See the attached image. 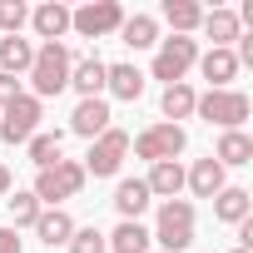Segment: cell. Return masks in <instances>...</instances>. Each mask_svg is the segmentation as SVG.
<instances>
[{"label":"cell","mask_w":253,"mask_h":253,"mask_svg":"<svg viewBox=\"0 0 253 253\" xmlns=\"http://www.w3.org/2000/svg\"><path fill=\"white\" fill-rule=\"evenodd\" d=\"M199 70H204L209 89H233V80H238V60H233V50H209V55H199Z\"/></svg>","instance_id":"obj_19"},{"label":"cell","mask_w":253,"mask_h":253,"mask_svg":"<svg viewBox=\"0 0 253 253\" xmlns=\"http://www.w3.org/2000/svg\"><path fill=\"white\" fill-rule=\"evenodd\" d=\"M25 20H30V5H25V0H0V30H5V35H20Z\"/></svg>","instance_id":"obj_29"},{"label":"cell","mask_w":253,"mask_h":253,"mask_svg":"<svg viewBox=\"0 0 253 253\" xmlns=\"http://www.w3.org/2000/svg\"><path fill=\"white\" fill-rule=\"evenodd\" d=\"M248 213H253V194H248V189L228 184V189L213 194V218H218V223H233V228H238Z\"/></svg>","instance_id":"obj_18"},{"label":"cell","mask_w":253,"mask_h":253,"mask_svg":"<svg viewBox=\"0 0 253 253\" xmlns=\"http://www.w3.org/2000/svg\"><path fill=\"white\" fill-rule=\"evenodd\" d=\"M70 65H75V50L60 40V45H35V60H30V94L45 104L55 99L60 89H70Z\"/></svg>","instance_id":"obj_1"},{"label":"cell","mask_w":253,"mask_h":253,"mask_svg":"<svg viewBox=\"0 0 253 253\" xmlns=\"http://www.w3.org/2000/svg\"><path fill=\"white\" fill-rule=\"evenodd\" d=\"M0 253H20V233L15 228H0Z\"/></svg>","instance_id":"obj_32"},{"label":"cell","mask_w":253,"mask_h":253,"mask_svg":"<svg viewBox=\"0 0 253 253\" xmlns=\"http://www.w3.org/2000/svg\"><path fill=\"white\" fill-rule=\"evenodd\" d=\"M194 114L204 124H218V129H243V119L253 114V99L243 89H209L194 99Z\"/></svg>","instance_id":"obj_5"},{"label":"cell","mask_w":253,"mask_h":253,"mask_svg":"<svg viewBox=\"0 0 253 253\" xmlns=\"http://www.w3.org/2000/svg\"><path fill=\"white\" fill-rule=\"evenodd\" d=\"M30 60H35V45L30 40H20V35H0V70L5 75H25L30 70Z\"/></svg>","instance_id":"obj_25"},{"label":"cell","mask_w":253,"mask_h":253,"mask_svg":"<svg viewBox=\"0 0 253 253\" xmlns=\"http://www.w3.org/2000/svg\"><path fill=\"white\" fill-rule=\"evenodd\" d=\"M70 89L80 99H104V60L99 55H75L70 65Z\"/></svg>","instance_id":"obj_10"},{"label":"cell","mask_w":253,"mask_h":253,"mask_svg":"<svg viewBox=\"0 0 253 253\" xmlns=\"http://www.w3.org/2000/svg\"><path fill=\"white\" fill-rule=\"evenodd\" d=\"M5 209H10V228H15V233H20V228H35V218H40V199H35L30 189L5 194Z\"/></svg>","instance_id":"obj_28"},{"label":"cell","mask_w":253,"mask_h":253,"mask_svg":"<svg viewBox=\"0 0 253 253\" xmlns=\"http://www.w3.org/2000/svg\"><path fill=\"white\" fill-rule=\"evenodd\" d=\"M228 253H248V248H228Z\"/></svg>","instance_id":"obj_34"},{"label":"cell","mask_w":253,"mask_h":253,"mask_svg":"<svg viewBox=\"0 0 253 253\" xmlns=\"http://www.w3.org/2000/svg\"><path fill=\"white\" fill-rule=\"evenodd\" d=\"M30 25H35L40 45H60L65 30H70V5H60V0H45V5L30 10Z\"/></svg>","instance_id":"obj_12"},{"label":"cell","mask_w":253,"mask_h":253,"mask_svg":"<svg viewBox=\"0 0 253 253\" xmlns=\"http://www.w3.org/2000/svg\"><path fill=\"white\" fill-rule=\"evenodd\" d=\"M194 84L189 80H179V84H169L164 94H159V109H164V124H179V119H194Z\"/></svg>","instance_id":"obj_21"},{"label":"cell","mask_w":253,"mask_h":253,"mask_svg":"<svg viewBox=\"0 0 253 253\" xmlns=\"http://www.w3.org/2000/svg\"><path fill=\"white\" fill-rule=\"evenodd\" d=\"M129 149L149 164H164V159H179L189 149V134H184V124H149V129H139L129 139Z\"/></svg>","instance_id":"obj_7"},{"label":"cell","mask_w":253,"mask_h":253,"mask_svg":"<svg viewBox=\"0 0 253 253\" xmlns=\"http://www.w3.org/2000/svg\"><path fill=\"white\" fill-rule=\"evenodd\" d=\"M104 89H109L114 99H124V104H134V99L144 94V75H139L134 65H104Z\"/></svg>","instance_id":"obj_20"},{"label":"cell","mask_w":253,"mask_h":253,"mask_svg":"<svg viewBox=\"0 0 253 253\" xmlns=\"http://www.w3.org/2000/svg\"><path fill=\"white\" fill-rule=\"evenodd\" d=\"M194 223H199L194 199H164L159 204V223H154L149 238L159 243V253H184L194 243Z\"/></svg>","instance_id":"obj_3"},{"label":"cell","mask_w":253,"mask_h":253,"mask_svg":"<svg viewBox=\"0 0 253 253\" xmlns=\"http://www.w3.org/2000/svg\"><path fill=\"white\" fill-rule=\"evenodd\" d=\"M104 243H109V253H154L144 223H119L114 233H104Z\"/></svg>","instance_id":"obj_26"},{"label":"cell","mask_w":253,"mask_h":253,"mask_svg":"<svg viewBox=\"0 0 253 253\" xmlns=\"http://www.w3.org/2000/svg\"><path fill=\"white\" fill-rule=\"evenodd\" d=\"M144 209H149L144 179H119V184H114V213H119V223H139Z\"/></svg>","instance_id":"obj_15"},{"label":"cell","mask_w":253,"mask_h":253,"mask_svg":"<svg viewBox=\"0 0 253 253\" xmlns=\"http://www.w3.org/2000/svg\"><path fill=\"white\" fill-rule=\"evenodd\" d=\"M184 184L194 189V199H213L218 189H228V179H223V164L209 154V159H194L189 169H184Z\"/></svg>","instance_id":"obj_13"},{"label":"cell","mask_w":253,"mask_h":253,"mask_svg":"<svg viewBox=\"0 0 253 253\" xmlns=\"http://www.w3.org/2000/svg\"><path fill=\"white\" fill-rule=\"evenodd\" d=\"M75 218L65 213V209H40V218H35V238L45 243V248H65L70 238H75Z\"/></svg>","instance_id":"obj_14"},{"label":"cell","mask_w":253,"mask_h":253,"mask_svg":"<svg viewBox=\"0 0 253 253\" xmlns=\"http://www.w3.org/2000/svg\"><path fill=\"white\" fill-rule=\"evenodd\" d=\"M199 30L213 40V50H233V40L243 35V20H238V10H204Z\"/></svg>","instance_id":"obj_16"},{"label":"cell","mask_w":253,"mask_h":253,"mask_svg":"<svg viewBox=\"0 0 253 253\" xmlns=\"http://www.w3.org/2000/svg\"><path fill=\"white\" fill-rule=\"evenodd\" d=\"M194 65H199V40H194V35H169V40L154 45L149 80H164V89H169V84H179Z\"/></svg>","instance_id":"obj_4"},{"label":"cell","mask_w":253,"mask_h":253,"mask_svg":"<svg viewBox=\"0 0 253 253\" xmlns=\"http://www.w3.org/2000/svg\"><path fill=\"white\" fill-rule=\"evenodd\" d=\"M109 99H80L75 104V114H70V134H80V139H99L104 129H109Z\"/></svg>","instance_id":"obj_11"},{"label":"cell","mask_w":253,"mask_h":253,"mask_svg":"<svg viewBox=\"0 0 253 253\" xmlns=\"http://www.w3.org/2000/svg\"><path fill=\"white\" fill-rule=\"evenodd\" d=\"M65 248H70V253H109V243H104L99 228H75V238H70Z\"/></svg>","instance_id":"obj_30"},{"label":"cell","mask_w":253,"mask_h":253,"mask_svg":"<svg viewBox=\"0 0 253 253\" xmlns=\"http://www.w3.org/2000/svg\"><path fill=\"white\" fill-rule=\"evenodd\" d=\"M213 159L228 169H238V164H253V134H243V129H223L218 134V149H213Z\"/></svg>","instance_id":"obj_22"},{"label":"cell","mask_w":253,"mask_h":253,"mask_svg":"<svg viewBox=\"0 0 253 253\" xmlns=\"http://www.w3.org/2000/svg\"><path fill=\"white\" fill-rule=\"evenodd\" d=\"M159 15L174 25V35H194V30L204 25V5H199V0H164Z\"/></svg>","instance_id":"obj_24"},{"label":"cell","mask_w":253,"mask_h":253,"mask_svg":"<svg viewBox=\"0 0 253 253\" xmlns=\"http://www.w3.org/2000/svg\"><path fill=\"white\" fill-rule=\"evenodd\" d=\"M25 149H30V164H35V169H50V164L60 159V149H65V129H40Z\"/></svg>","instance_id":"obj_27"},{"label":"cell","mask_w":253,"mask_h":253,"mask_svg":"<svg viewBox=\"0 0 253 253\" xmlns=\"http://www.w3.org/2000/svg\"><path fill=\"white\" fill-rule=\"evenodd\" d=\"M84 164L80 159H55L50 169H35V199H40V209H60L65 199H75L80 189H84Z\"/></svg>","instance_id":"obj_2"},{"label":"cell","mask_w":253,"mask_h":253,"mask_svg":"<svg viewBox=\"0 0 253 253\" xmlns=\"http://www.w3.org/2000/svg\"><path fill=\"white\" fill-rule=\"evenodd\" d=\"M119 40L129 45V50H154V45H159V20H154V15H124Z\"/></svg>","instance_id":"obj_23"},{"label":"cell","mask_w":253,"mask_h":253,"mask_svg":"<svg viewBox=\"0 0 253 253\" xmlns=\"http://www.w3.org/2000/svg\"><path fill=\"white\" fill-rule=\"evenodd\" d=\"M5 194H15V174H10L5 164H0V199H5Z\"/></svg>","instance_id":"obj_33"},{"label":"cell","mask_w":253,"mask_h":253,"mask_svg":"<svg viewBox=\"0 0 253 253\" xmlns=\"http://www.w3.org/2000/svg\"><path fill=\"white\" fill-rule=\"evenodd\" d=\"M20 94H25V89H20V80L0 70V104H10V99H20Z\"/></svg>","instance_id":"obj_31"},{"label":"cell","mask_w":253,"mask_h":253,"mask_svg":"<svg viewBox=\"0 0 253 253\" xmlns=\"http://www.w3.org/2000/svg\"><path fill=\"white\" fill-rule=\"evenodd\" d=\"M40 119H45V104L35 94H20L10 104H0V139L5 144H30L40 134Z\"/></svg>","instance_id":"obj_6"},{"label":"cell","mask_w":253,"mask_h":253,"mask_svg":"<svg viewBox=\"0 0 253 253\" xmlns=\"http://www.w3.org/2000/svg\"><path fill=\"white\" fill-rule=\"evenodd\" d=\"M124 25V5L119 0H89V5L70 10V30L80 40H104V35H119Z\"/></svg>","instance_id":"obj_8"},{"label":"cell","mask_w":253,"mask_h":253,"mask_svg":"<svg viewBox=\"0 0 253 253\" xmlns=\"http://www.w3.org/2000/svg\"><path fill=\"white\" fill-rule=\"evenodd\" d=\"M124 159H129V134L109 124L99 139H89V154H84L80 164H84V174H94V179H114V174L124 169Z\"/></svg>","instance_id":"obj_9"},{"label":"cell","mask_w":253,"mask_h":253,"mask_svg":"<svg viewBox=\"0 0 253 253\" xmlns=\"http://www.w3.org/2000/svg\"><path fill=\"white\" fill-rule=\"evenodd\" d=\"M144 189H149V199H179V189H184V164L179 159H164V164H149V179H144Z\"/></svg>","instance_id":"obj_17"}]
</instances>
